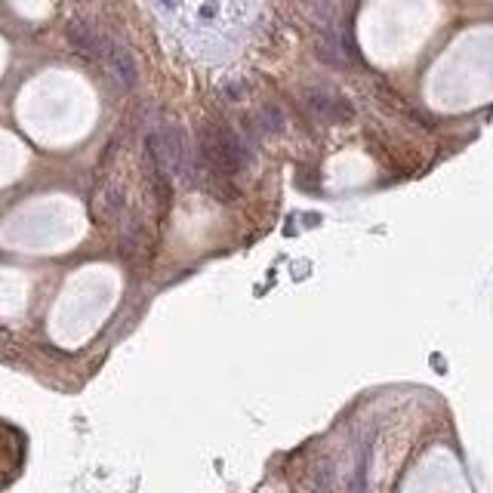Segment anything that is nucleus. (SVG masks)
<instances>
[{
  "label": "nucleus",
  "mask_w": 493,
  "mask_h": 493,
  "mask_svg": "<svg viewBox=\"0 0 493 493\" xmlns=\"http://www.w3.org/2000/svg\"><path fill=\"white\" fill-rule=\"evenodd\" d=\"M65 38L68 44L77 49L81 56H87V59H105V34L96 31V25H90L87 19H71L65 25Z\"/></svg>",
  "instance_id": "4"
},
{
  "label": "nucleus",
  "mask_w": 493,
  "mask_h": 493,
  "mask_svg": "<svg viewBox=\"0 0 493 493\" xmlns=\"http://www.w3.org/2000/svg\"><path fill=\"white\" fill-rule=\"evenodd\" d=\"M157 3H161L163 10H167V13H173L176 6H179V0H157Z\"/></svg>",
  "instance_id": "9"
},
{
  "label": "nucleus",
  "mask_w": 493,
  "mask_h": 493,
  "mask_svg": "<svg viewBox=\"0 0 493 493\" xmlns=\"http://www.w3.org/2000/svg\"><path fill=\"white\" fill-rule=\"evenodd\" d=\"M318 56L327 62V65H333V68H346V62H348L346 44L339 40V34L333 31V28H327V31L321 34V40H318Z\"/></svg>",
  "instance_id": "5"
},
{
  "label": "nucleus",
  "mask_w": 493,
  "mask_h": 493,
  "mask_svg": "<svg viewBox=\"0 0 493 493\" xmlns=\"http://www.w3.org/2000/svg\"><path fill=\"white\" fill-rule=\"evenodd\" d=\"M253 124H256V130H259V133H281L284 130V114H281L277 105H262V108L256 111Z\"/></svg>",
  "instance_id": "7"
},
{
  "label": "nucleus",
  "mask_w": 493,
  "mask_h": 493,
  "mask_svg": "<svg viewBox=\"0 0 493 493\" xmlns=\"http://www.w3.org/2000/svg\"><path fill=\"white\" fill-rule=\"evenodd\" d=\"M99 213H102L105 219H114V216H120L124 213V207H127V197H124V188L120 185H105L102 188V195H99Z\"/></svg>",
  "instance_id": "6"
},
{
  "label": "nucleus",
  "mask_w": 493,
  "mask_h": 493,
  "mask_svg": "<svg viewBox=\"0 0 493 493\" xmlns=\"http://www.w3.org/2000/svg\"><path fill=\"white\" fill-rule=\"evenodd\" d=\"M321 493H330V490H321Z\"/></svg>",
  "instance_id": "11"
},
{
  "label": "nucleus",
  "mask_w": 493,
  "mask_h": 493,
  "mask_svg": "<svg viewBox=\"0 0 493 493\" xmlns=\"http://www.w3.org/2000/svg\"><path fill=\"white\" fill-rule=\"evenodd\" d=\"M302 3L309 6L321 22H327V28L333 25V19H337V0H302Z\"/></svg>",
  "instance_id": "8"
},
{
  "label": "nucleus",
  "mask_w": 493,
  "mask_h": 493,
  "mask_svg": "<svg viewBox=\"0 0 493 493\" xmlns=\"http://www.w3.org/2000/svg\"><path fill=\"white\" fill-rule=\"evenodd\" d=\"M302 102H305V108L318 120H324V124H342V120H348L355 114L352 102L330 87H305Z\"/></svg>",
  "instance_id": "2"
},
{
  "label": "nucleus",
  "mask_w": 493,
  "mask_h": 493,
  "mask_svg": "<svg viewBox=\"0 0 493 493\" xmlns=\"http://www.w3.org/2000/svg\"><path fill=\"white\" fill-rule=\"evenodd\" d=\"M105 62H108L114 81L124 90H133L136 83H139V65H136V59L127 44H120V40H114V38L105 40Z\"/></svg>",
  "instance_id": "3"
},
{
  "label": "nucleus",
  "mask_w": 493,
  "mask_h": 493,
  "mask_svg": "<svg viewBox=\"0 0 493 493\" xmlns=\"http://www.w3.org/2000/svg\"><path fill=\"white\" fill-rule=\"evenodd\" d=\"M213 16H216V6H201V19H213Z\"/></svg>",
  "instance_id": "10"
},
{
  "label": "nucleus",
  "mask_w": 493,
  "mask_h": 493,
  "mask_svg": "<svg viewBox=\"0 0 493 493\" xmlns=\"http://www.w3.org/2000/svg\"><path fill=\"white\" fill-rule=\"evenodd\" d=\"M197 152H201V167L210 188L219 191L223 201H228V195L234 188L232 179L253 161L250 142L241 133H234L232 127L219 124V120H204L197 127Z\"/></svg>",
  "instance_id": "1"
}]
</instances>
